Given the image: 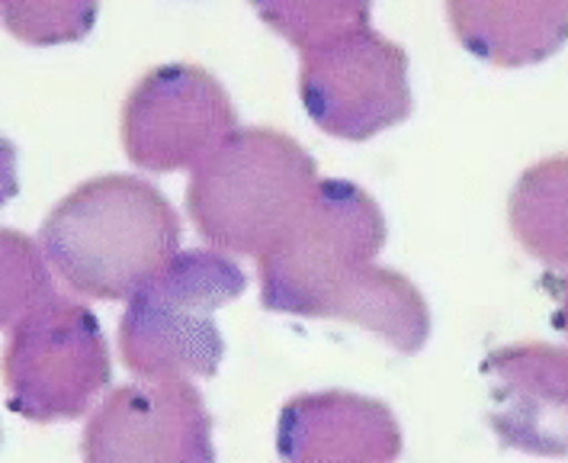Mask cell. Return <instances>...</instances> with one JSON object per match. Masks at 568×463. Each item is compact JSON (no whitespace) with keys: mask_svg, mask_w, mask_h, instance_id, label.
<instances>
[{"mask_svg":"<svg viewBox=\"0 0 568 463\" xmlns=\"http://www.w3.org/2000/svg\"><path fill=\"white\" fill-rule=\"evenodd\" d=\"M379 203L351 181H318L300 219L257 254L261 300L270 312L347 319L402 354L430 335L420 290L398 271L379 268L386 245Z\"/></svg>","mask_w":568,"mask_h":463,"instance_id":"obj_1","label":"cell"},{"mask_svg":"<svg viewBox=\"0 0 568 463\" xmlns=\"http://www.w3.org/2000/svg\"><path fill=\"white\" fill-rule=\"evenodd\" d=\"M180 248V219L149 181L110 174L71 190L42 222V251L88 300H129Z\"/></svg>","mask_w":568,"mask_h":463,"instance_id":"obj_2","label":"cell"},{"mask_svg":"<svg viewBox=\"0 0 568 463\" xmlns=\"http://www.w3.org/2000/svg\"><path fill=\"white\" fill-rule=\"evenodd\" d=\"M315 190L318 164L296 139L247 125L193 168L186 213L210 245L264 254L300 219Z\"/></svg>","mask_w":568,"mask_h":463,"instance_id":"obj_3","label":"cell"},{"mask_svg":"<svg viewBox=\"0 0 568 463\" xmlns=\"http://www.w3.org/2000/svg\"><path fill=\"white\" fill-rule=\"evenodd\" d=\"M244 290L247 278L232 258L219 251H178L129 296L120 319L125 368L142 380L215 376L225 354L215 312Z\"/></svg>","mask_w":568,"mask_h":463,"instance_id":"obj_4","label":"cell"},{"mask_svg":"<svg viewBox=\"0 0 568 463\" xmlns=\"http://www.w3.org/2000/svg\"><path fill=\"white\" fill-rule=\"evenodd\" d=\"M113 376L103 329L88 306L52 293L10 325L7 405L39 425L74 422Z\"/></svg>","mask_w":568,"mask_h":463,"instance_id":"obj_5","label":"cell"},{"mask_svg":"<svg viewBox=\"0 0 568 463\" xmlns=\"http://www.w3.org/2000/svg\"><path fill=\"white\" fill-rule=\"evenodd\" d=\"M300 97L322 132L363 142L412 117L408 56L398 42L363 30L302 52Z\"/></svg>","mask_w":568,"mask_h":463,"instance_id":"obj_6","label":"cell"},{"mask_svg":"<svg viewBox=\"0 0 568 463\" xmlns=\"http://www.w3.org/2000/svg\"><path fill=\"white\" fill-rule=\"evenodd\" d=\"M235 129L232 97L200 64L151 68L122 103V149L158 174L196 168Z\"/></svg>","mask_w":568,"mask_h":463,"instance_id":"obj_7","label":"cell"},{"mask_svg":"<svg viewBox=\"0 0 568 463\" xmlns=\"http://www.w3.org/2000/svg\"><path fill=\"white\" fill-rule=\"evenodd\" d=\"M84 461H196L215 457L206 402L186 376L120 386L84 429Z\"/></svg>","mask_w":568,"mask_h":463,"instance_id":"obj_8","label":"cell"},{"mask_svg":"<svg viewBox=\"0 0 568 463\" xmlns=\"http://www.w3.org/2000/svg\"><path fill=\"white\" fill-rule=\"evenodd\" d=\"M488 422L505 447L542 457L568 454V351L508 344L485 358Z\"/></svg>","mask_w":568,"mask_h":463,"instance_id":"obj_9","label":"cell"},{"mask_svg":"<svg viewBox=\"0 0 568 463\" xmlns=\"http://www.w3.org/2000/svg\"><path fill=\"white\" fill-rule=\"evenodd\" d=\"M276 451L286 461H395L402 429L386 402L357 393H305L283 405Z\"/></svg>","mask_w":568,"mask_h":463,"instance_id":"obj_10","label":"cell"},{"mask_svg":"<svg viewBox=\"0 0 568 463\" xmlns=\"http://www.w3.org/2000/svg\"><path fill=\"white\" fill-rule=\"evenodd\" d=\"M453 36L495 68L552 59L568 42V0H447Z\"/></svg>","mask_w":568,"mask_h":463,"instance_id":"obj_11","label":"cell"},{"mask_svg":"<svg viewBox=\"0 0 568 463\" xmlns=\"http://www.w3.org/2000/svg\"><path fill=\"white\" fill-rule=\"evenodd\" d=\"M508 222L530 258L568 271V154L546 158L520 174L510 190Z\"/></svg>","mask_w":568,"mask_h":463,"instance_id":"obj_12","label":"cell"},{"mask_svg":"<svg viewBox=\"0 0 568 463\" xmlns=\"http://www.w3.org/2000/svg\"><path fill=\"white\" fill-rule=\"evenodd\" d=\"M373 0H251L270 30L300 52L369 27Z\"/></svg>","mask_w":568,"mask_h":463,"instance_id":"obj_13","label":"cell"},{"mask_svg":"<svg viewBox=\"0 0 568 463\" xmlns=\"http://www.w3.org/2000/svg\"><path fill=\"white\" fill-rule=\"evenodd\" d=\"M3 27L27 46H64L84 39L100 13V0H0Z\"/></svg>","mask_w":568,"mask_h":463,"instance_id":"obj_14","label":"cell"},{"mask_svg":"<svg viewBox=\"0 0 568 463\" xmlns=\"http://www.w3.org/2000/svg\"><path fill=\"white\" fill-rule=\"evenodd\" d=\"M52 280L30 239L7 229L3 232V325L10 329L20 315L49 300Z\"/></svg>","mask_w":568,"mask_h":463,"instance_id":"obj_15","label":"cell"},{"mask_svg":"<svg viewBox=\"0 0 568 463\" xmlns=\"http://www.w3.org/2000/svg\"><path fill=\"white\" fill-rule=\"evenodd\" d=\"M556 325L568 335V280L562 283V290H559V315H556Z\"/></svg>","mask_w":568,"mask_h":463,"instance_id":"obj_16","label":"cell"}]
</instances>
